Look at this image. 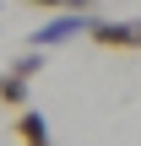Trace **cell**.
Listing matches in <instances>:
<instances>
[{
  "instance_id": "6da1fadb",
  "label": "cell",
  "mask_w": 141,
  "mask_h": 146,
  "mask_svg": "<svg viewBox=\"0 0 141 146\" xmlns=\"http://www.w3.org/2000/svg\"><path fill=\"white\" fill-rule=\"evenodd\" d=\"M87 38L98 49H141V16L125 22H87Z\"/></svg>"
},
{
  "instance_id": "7a4b0ae2",
  "label": "cell",
  "mask_w": 141,
  "mask_h": 146,
  "mask_svg": "<svg viewBox=\"0 0 141 146\" xmlns=\"http://www.w3.org/2000/svg\"><path fill=\"white\" fill-rule=\"evenodd\" d=\"M87 11H71V16H54V22H43L38 33H33V49H60V43H71L76 33H87Z\"/></svg>"
},
{
  "instance_id": "3957f363",
  "label": "cell",
  "mask_w": 141,
  "mask_h": 146,
  "mask_svg": "<svg viewBox=\"0 0 141 146\" xmlns=\"http://www.w3.org/2000/svg\"><path fill=\"white\" fill-rule=\"evenodd\" d=\"M11 130H16V141H27V146H49V135H54V130H49V119H43V114H33V108H22V119H16Z\"/></svg>"
},
{
  "instance_id": "277c9868",
  "label": "cell",
  "mask_w": 141,
  "mask_h": 146,
  "mask_svg": "<svg viewBox=\"0 0 141 146\" xmlns=\"http://www.w3.org/2000/svg\"><path fill=\"white\" fill-rule=\"evenodd\" d=\"M27 87H33V76L5 70V76H0V103H5V108H22V103H27Z\"/></svg>"
},
{
  "instance_id": "5b68a950",
  "label": "cell",
  "mask_w": 141,
  "mask_h": 146,
  "mask_svg": "<svg viewBox=\"0 0 141 146\" xmlns=\"http://www.w3.org/2000/svg\"><path fill=\"white\" fill-rule=\"evenodd\" d=\"M16 76H38L43 70V49H27V54H16V65H11Z\"/></svg>"
},
{
  "instance_id": "8992f818",
  "label": "cell",
  "mask_w": 141,
  "mask_h": 146,
  "mask_svg": "<svg viewBox=\"0 0 141 146\" xmlns=\"http://www.w3.org/2000/svg\"><path fill=\"white\" fill-rule=\"evenodd\" d=\"M71 11H87V16H98V0H65Z\"/></svg>"
},
{
  "instance_id": "52a82bcc",
  "label": "cell",
  "mask_w": 141,
  "mask_h": 146,
  "mask_svg": "<svg viewBox=\"0 0 141 146\" xmlns=\"http://www.w3.org/2000/svg\"><path fill=\"white\" fill-rule=\"evenodd\" d=\"M27 5H43V11H54V5H65V0H27Z\"/></svg>"
}]
</instances>
